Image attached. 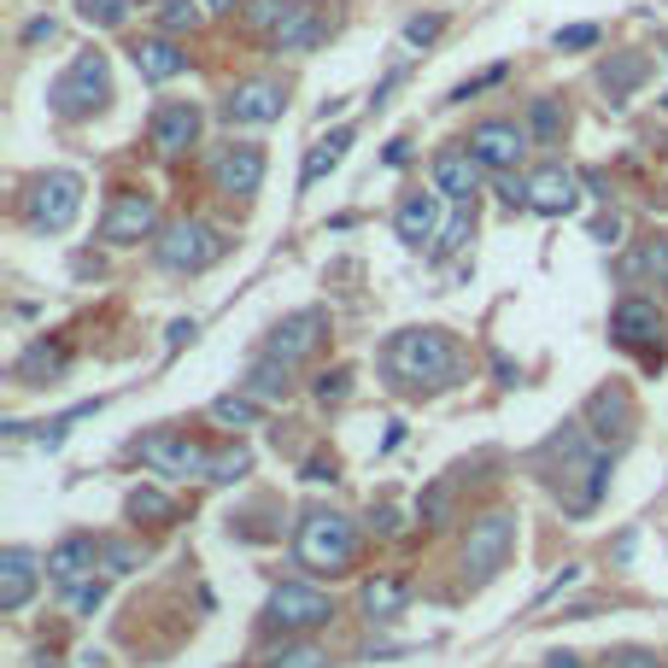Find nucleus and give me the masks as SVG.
<instances>
[{"mask_svg": "<svg viewBox=\"0 0 668 668\" xmlns=\"http://www.w3.org/2000/svg\"><path fill=\"white\" fill-rule=\"evenodd\" d=\"M287 7H294V0H252V7H247V24L259 30V36H270V30L287 19Z\"/></svg>", "mask_w": 668, "mask_h": 668, "instance_id": "43", "label": "nucleus"}, {"mask_svg": "<svg viewBox=\"0 0 668 668\" xmlns=\"http://www.w3.org/2000/svg\"><path fill=\"white\" fill-rule=\"evenodd\" d=\"M545 668H587V663H580L575 650H552V657H545Z\"/></svg>", "mask_w": 668, "mask_h": 668, "instance_id": "56", "label": "nucleus"}, {"mask_svg": "<svg viewBox=\"0 0 668 668\" xmlns=\"http://www.w3.org/2000/svg\"><path fill=\"white\" fill-rule=\"evenodd\" d=\"M445 510H452V482H434L417 499V517L428 522V528H445Z\"/></svg>", "mask_w": 668, "mask_h": 668, "instance_id": "41", "label": "nucleus"}, {"mask_svg": "<svg viewBox=\"0 0 668 668\" xmlns=\"http://www.w3.org/2000/svg\"><path fill=\"white\" fill-rule=\"evenodd\" d=\"M159 200L147 194V188H124V194H112L106 217H100V241L106 247H141V241H159Z\"/></svg>", "mask_w": 668, "mask_h": 668, "instance_id": "10", "label": "nucleus"}, {"mask_svg": "<svg viewBox=\"0 0 668 668\" xmlns=\"http://www.w3.org/2000/svg\"><path fill=\"white\" fill-rule=\"evenodd\" d=\"M510 77V65H487V71L482 77H469V82H457V89L452 94H445V100H452V106H464V100H475V94H482V89H499V82Z\"/></svg>", "mask_w": 668, "mask_h": 668, "instance_id": "42", "label": "nucleus"}, {"mask_svg": "<svg viewBox=\"0 0 668 668\" xmlns=\"http://www.w3.org/2000/svg\"><path fill=\"white\" fill-rule=\"evenodd\" d=\"M212 417H217L223 428H252V422L264 417V405L252 399V393H217V399H212Z\"/></svg>", "mask_w": 668, "mask_h": 668, "instance_id": "33", "label": "nucleus"}, {"mask_svg": "<svg viewBox=\"0 0 668 668\" xmlns=\"http://www.w3.org/2000/svg\"><path fill=\"white\" fill-rule=\"evenodd\" d=\"M223 124L229 129H264V124H276V117L287 112V89L276 77H241L229 94H223Z\"/></svg>", "mask_w": 668, "mask_h": 668, "instance_id": "11", "label": "nucleus"}, {"mask_svg": "<svg viewBox=\"0 0 668 668\" xmlns=\"http://www.w3.org/2000/svg\"><path fill=\"white\" fill-rule=\"evenodd\" d=\"M200 129H205V112L194 100H159L147 117V141L165 152V159H177V152L200 147Z\"/></svg>", "mask_w": 668, "mask_h": 668, "instance_id": "16", "label": "nucleus"}, {"mask_svg": "<svg viewBox=\"0 0 668 668\" xmlns=\"http://www.w3.org/2000/svg\"><path fill=\"white\" fill-rule=\"evenodd\" d=\"M510 557H517V510H482V517L469 522L464 545H457L464 580L469 587H487V580H499L510 569Z\"/></svg>", "mask_w": 668, "mask_h": 668, "instance_id": "4", "label": "nucleus"}, {"mask_svg": "<svg viewBox=\"0 0 668 668\" xmlns=\"http://www.w3.org/2000/svg\"><path fill=\"white\" fill-rule=\"evenodd\" d=\"M141 563H147L141 540H100V569H106V575H135Z\"/></svg>", "mask_w": 668, "mask_h": 668, "instance_id": "36", "label": "nucleus"}, {"mask_svg": "<svg viewBox=\"0 0 668 668\" xmlns=\"http://www.w3.org/2000/svg\"><path fill=\"white\" fill-rule=\"evenodd\" d=\"M241 393H252L259 405H282L287 393H294V364H282V358H252V370L241 375Z\"/></svg>", "mask_w": 668, "mask_h": 668, "instance_id": "27", "label": "nucleus"}, {"mask_svg": "<svg viewBox=\"0 0 668 668\" xmlns=\"http://www.w3.org/2000/svg\"><path fill=\"white\" fill-rule=\"evenodd\" d=\"M36 580H42L36 552H30V545H7V552H0V610L19 615L30 598H36Z\"/></svg>", "mask_w": 668, "mask_h": 668, "instance_id": "22", "label": "nucleus"}, {"mask_svg": "<svg viewBox=\"0 0 668 668\" xmlns=\"http://www.w3.org/2000/svg\"><path fill=\"white\" fill-rule=\"evenodd\" d=\"M469 235H475V200H469V205H457V212H452V223L440 229V241L428 247V252H434V259H452V252H464V241H469Z\"/></svg>", "mask_w": 668, "mask_h": 668, "instance_id": "37", "label": "nucleus"}, {"mask_svg": "<svg viewBox=\"0 0 668 668\" xmlns=\"http://www.w3.org/2000/svg\"><path fill=\"white\" fill-rule=\"evenodd\" d=\"M200 0H159V12H152V19H159V36H188V30H200Z\"/></svg>", "mask_w": 668, "mask_h": 668, "instance_id": "35", "label": "nucleus"}, {"mask_svg": "<svg viewBox=\"0 0 668 668\" xmlns=\"http://www.w3.org/2000/svg\"><path fill=\"white\" fill-rule=\"evenodd\" d=\"M347 387H352V370H329V375H317V399L322 405H335V399H347Z\"/></svg>", "mask_w": 668, "mask_h": 668, "instance_id": "45", "label": "nucleus"}, {"mask_svg": "<svg viewBox=\"0 0 668 668\" xmlns=\"http://www.w3.org/2000/svg\"><path fill=\"white\" fill-rule=\"evenodd\" d=\"M575 580H580V569H575V563H569V569H563V575L552 580V587H545V592H540V604H545V598H557L563 587H575Z\"/></svg>", "mask_w": 668, "mask_h": 668, "instance_id": "55", "label": "nucleus"}, {"mask_svg": "<svg viewBox=\"0 0 668 668\" xmlns=\"http://www.w3.org/2000/svg\"><path fill=\"white\" fill-rule=\"evenodd\" d=\"M428 177H434V194H445L452 205H469L475 194H482L487 165L469 152V141H452V147H440L434 159H428Z\"/></svg>", "mask_w": 668, "mask_h": 668, "instance_id": "15", "label": "nucleus"}, {"mask_svg": "<svg viewBox=\"0 0 668 668\" xmlns=\"http://www.w3.org/2000/svg\"><path fill=\"white\" fill-rule=\"evenodd\" d=\"M382 159H387L393 170H399V165H410V141H405V135H399V141H387V152H382Z\"/></svg>", "mask_w": 668, "mask_h": 668, "instance_id": "54", "label": "nucleus"}, {"mask_svg": "<svg viewBox=\"0 0 668 668\" xmlns=\"http://www.w3.org/2000/svg\"><path fill=\"white\" fill-rule=\"evenodd\" d=\"M645 77H650V59L645 54H610L604 65H598V89L610 94V106H622V100L639 89Z\"/></svg>", "mask_w": 668, "mask_h": 668, "instance_id": "28", "label": "nucleus"}, {"mask_svg": "<svg viewBox=\"0 0 668 668\" xmlns=\"http://www.w3.org/2000/svg\"><path fill=\"white\" fill-rule=\"evenodd\" d=\"M370 528H375V534H399V505H375Z\"/></svg>", "mask_w": 668, "mask_h": 668, "instance_id": "52", "label": "nucleus"}, {"mask_svg": "<svg viewBox=\"0 0 668 668\" xmlns=\"http://www.w3.org/2000/svg\"><path fill=\"white\" fill-rule=\"evenodd\" d=\"M592 241H622V212H604V217H592Z\"/></svg>", "mask_w": 668, "mask_h": 668, "instance_id": "49", "label": "nucleus"}, {"mask_svg": "<svg viewBox=\"0 0 668 668\" xmlns=\"http://www.w3.org/2000/svg\"><path fill=\"white\" fill-rule=\"evenodd\" d=\"M522 124H528V135H534V147H557L563 129H569V112H563L557 94H540V100H528Z\"/></svg>", "mask_w": 668, "mask_h": 668, "instance_id": "30", "label": "nucleus"}, {"mask_svg": "<svg viewBox=\"0 0 668 668\" xmlns=\"http://www.w3.org/2000/svg\"><path fill=\"white\" fill-rule=\"evenodd\" d=\"M580 428L598 440V445H622L633 434V393L622 382H610V387H598L587 410H580Z\"/></svg>", "mask_w": 668, "mask_h": 668, "instance_id": "17", "label": "nucleus"}, {"mask_svg": "<svg viewBox=\"0 0 668 668\" xmlns=\"http://www.w3.org/2000/svg\"><path fill=\"white\" fill-rule=\"evenodd\" d=\"M528 147H534V135H528V124H517V117H482V124L469 129V152L492 170V177L517 170Z\"/></svg>", "mask_w": 668, "mask_h": 668, "instance_id": "13", "label": "nucleus"}, {"mask_svg": "<svg viewBox=\"0 0 668 668\" xmlns=\"http://www.w3.org/2000/svg\"><path fill=\"white\" fill-rule=\"evenodd\" d=\"M557 47H563V54H580V47H598V24H569V30H557Z\"/></svg>", "mask_w": 668, "mask_h": 668, "instance_id": "46", "label": "nucleus"}, {"mask_svg": "<svg viewBox=\"0 0 668 668\" xmlns=\"http://www.w3.org/2000/svg\"><path fill=\"white\" fill-rule=\"evenodd\" d=\"M347 147H352V129H347V124L329 129L322 141H312V152H305V170H299V194H312V188H317L322 177H329V170H340Z\"/></svg>", "mask_w": 668, "mask_h": 668, "instance_id": "29", "label": "nucleus"}, {"mask_svg": "<svg viewBox=\"0 0 668 668\" xmlns=\"http://www.w3.org/2000/svg\"><path fill=\"white\" fill-rule=\"evenodd\" d=\"M335 622V598L312 587V580H282L276 592L264 598V627H276L282 639H305V633Z\"/></svg>", "mask_w": 668, "mask_h": 668, "instance_id": "8", "label": "nucleus"}, {"mask_svg": "<svg viewBox=\"0 0 668 668\" xmlns=\"http://www.w3.org/2000/svg\"><path fill=\"white\" fill-rule=\"evenodd\" d=\"M65 370V347H54L47 352V340H36L24 358H19V382H30V387H42V382H54V375Z\"/></svg>", "mask_w": 668, "mask_h": 668, "instance_id": "32", "label": "nucleus"}, {"mask_svg": "<svg viewBox=\"0 0 668 668\" xmlns=\"http://www.w3.org/2000/svg\"><path fill=\"white\" fill-rule=\"evenodd\" d=\"M252 469V452H247V445H217V452H212V475H205V482H217V487H229V482H241V475Z\"/></svg>", "mask_w": 668, "mask_h": 668, "instance_id": "38", "label": "nucleus"}, {"mask_svg": "<svg viewBox=\"0 0 668 668\" xmlns=\"http://www.w3.org/2000/svg\"><path fill=\"white\" fill-rule=\"evenodd\" d=\"M335 457H312V464H305V482H335Z\"/></svg>", "mask_w": 668, "mask_h": 668, "instance_id": "53", "label": "nucleus"}, {"mask_svg": "<svg viewBox=\"0 0 668 668\" xmlns=\"http://www.w3.org/2000/svg\"><path fill=\"white\" fill-rule=\"evenodd\" d=\"M82 212V177L77 170H47V177L30 182L24 194V223L42 235H65Z\"/></svg>", "mask_w": 668, "mask_h": 668, "instance_id": "9", "label": "nucleus"}, {"mask_svg": "<svg viewBox=\"0 0 668 668\" xmlns=\"http://www.w3.org/2000/svg\"><path fill=\"white\" fill-rule=\"evenodd\" d=\"M194 335H200V322H194V317H177V322H170V329H165V347L177 352V347H188V340H194Z\"/></svg>", "mask_w": 668, "mask_h": 668, "instance_id": "50", "label": "nucleus"}, {"mask_svg": "<svg viewBox=\"0 0 668 668\" xmlns=\"http://www.w3.org/2000/svg\"><path fill=\"white\" fill-rule=\"evenodd\" d=\"M47 106H54V117H65V124H89V117H100L112 106V65L106 54H77L71 65H65V77L47 89Z\"/></svg>", "mask_w": 668, "mask_h": 668, "instance_id": "5", "label": "nucleus"}, {"mask_svg": "<svg viewBox=\"0 0 668 668\" xmlns=\"http://www.w3.org/2000/svg\"><path fill=\"white\" fill-rule=\"evenodd\" d=\"M329 340V312L322 305H305V312H287L264 340V358H282V364H305V358L322 352Z\"/></svg>", "mask_w": 668, "mask_h": 668, "instance_id": "12", "label": "nucleus"}, {"mask_svg": "<svg viewBox=\"0 0 668 668\" xmlns=\"http://www.w3.org/2000/svg\"><path fill=\"white\" fill-rule=\"evenodd\" d=\"M294 557L305 575L317 580H335V575H352L358 563V522L347 510H329V505H312L294 528Z\"/></svg>", "mask_w": 668, "mask_h": 668, "instance_id": "3", "label": "nucleus"}, {"mask_svg": "<svg viewBox=\"0 0 668 668\" xmlns=\"http://www.w3.org/2000/svg\"><path fill=\"white\" fill-rule=\"evenodd\" d=\"M229 241H223V229H212L205 217H177L159 229V241H152V259L165 270H177V276H200V270H212Z\"/></svg>", "mask_w": 668, "mask_h": 668, "instance_id": "6", "label": "nucleus"}, {"mask_svg": "<svg viewBox=\"0 0 668 668\" xmlns=\"http://www.w3.org/2000/svg\"><path fill=\"white\" fill-rule=\"evenodd\" d=\"M129 59H135V71H141L147 82H177L188 71V47L177 36H141L129 47Z\"/></svg>", "mask_w": 668, "mask_h": 668, "instance_id": "24", "label": "nucleus"}, {"mask_svg": "<svg viewBox=\"0 0 668 668\" xmlns=\"http://www.w3.org/2000/svg\"><path fill=\"white\" fill-rule=\"evenodd\" d=\"M264 147L259 141H229V147H217V159H212V188L217 194H229V200H252L264 188Z\"/></svg>", "mask_w": 668, "mask_h": 668, "instance_id": "14", "label": "nucleus"}, {"mask_svg": "<svg viewBox=\"0 0 668 668\" xmlns=\"http://www.w3.org/2000/svg\"><path fill=\"white\" fill-rule=\"evenodd\" d=\"M610 335L622 340V347H650V340L663 335V305L650 294H622L610 312Z\"/></svg>", "mask_w": 668, "mask_h": 668, "instance_id": "21", "label": "nucleus"}, {"mask_svg": "<svg viewBox=\"0 0 668 668\" xmlns=\"http://www.w3.org/2000/svg\"><path fill=\"white\" fill-rule=\"evenodd\" d=\"M440 200L445 194H405L399 205H393V235L410 247V252H422L428 241H440Z\"/></svg>", "mask_w": 668, "mask_h": 668, "instance_id": "20", "label": "nucleus"}, {"mask_svg": "<svg viewBox=\"0 0 668 668\" xmlns=\"http://www.w3.org/2000/svg\"><path fill=\"white\" fill-rule=\"evenodd\" d=\"M405 604H410V580H399V575H370L358 587V610L370 622H393V615H405Z\"/></svg>", "mask_w": 668, "mask_h": 668, "instance_id": "26", "label": "nucleus"}, {"mask_svg": "<svg viewBox=\"0 0 668 668\" xmlns=\"http://www.w3.org/2000/svg\"><path fill=\"white\" fill-rule=\"evenodd\" d=\"M499 200H505V205H528V177L505 170V177H499Z\"/></svg>", "mask_w": 668, "mask_h": 668, "instance_id": "48", "label": "nucleus"}, {"mask_svg": "<svg viewBox=\"0 0 668 668\" xmlns=\"http://www.w3.org/2000/svg\"><path fill=\"white\" fill-rule=\"evenodd\" d=\"M440 30H445V19H440V12H428V19H410L405 24V42L410 47H428V42H440Z\"/></svg>", "mask_w": 668, "mask_h": 668, "instance_id": "44", "label": "nucleus"}, {"mask_svg": "<svg viewBox=\"0 0 668 668\" xmlns=\"http://www.w3.org/2000/svg\"><path fill=\"white\" fill-rule=\"evenodd\" d=\"M610 668H668L657 650H645V645H627V650H615L610 657Z\"/></svg>", "mask_w": 668, "mask_h": 668, "instance_id": "47", "label": "nucleus"}, {"mask_svg": "<svg viewBox=\"0 0 668 668\" xmlns=\"http://www.w3.org/2000/svg\"><path fill=\"white\" fill-rule=\"evenodd\" d=\"M663 59H668V54H663Z\"/></svg>", "mask_w": 668, "mask_h": 668, "instance_id": "58", "label": "nucleus"}, {"mask_svg": "<svg viewBox=\"0 0 668 668\" xmlns=\"http://www.w3.org/2000/svg\"><path fill=\"white\" fill-rule=\"evenodd\" d=\"M580 170H569V165H540L534 177H528V212H540V217H569L575 205H580Z\"/></svg>", "mask_w": 668, "mask_h": 668, "instance_id": "18", "label": "nucleus"}, {"mask_svg": "<svg viewBox=\"0 0 668 668\" xmlns=\"http://www.w3.org/2000/svg\"><path fill=\"white\" fill-rule=\"evenodd\" d=\"M382 370L399 387H457L464 382V340L440 322H410V329L387 335Z\"/></svg>", "mask_w": 668, "mask_h": 668, "instance_id": "2", "label": "nucleus"}, {"mask_svg": "<svg viewBox=\"0 0 668 668\" xmlns=\"http://www.w3.org/2000/svg\"><path fill=\"white\" fill-rule=\"evenodd\" d=\"M534 469L569 517H592L610 492V445H598L587 428L575 422V428H563V434H552L540 445Z\"/></svg>", "mask_w": 668, "mask_h": 668, "instance_id": "1", "label": "nucleus"}, {"mask_svg": "<svg viewBox=\"0 0 668 668\" xmlns=\"http://www.w3.org/2000/svg\"><path fill=\"white\" fill-rule=\"evenodd\" d=\"M135 457L152 475H170V482H205L212 475V445H200L188 428H147L135 440Z\"/></svg>", "mask_w": 668, "mask_h": 668, "instance_id": "7", "label": "nucleus"}, {"mask_svg": "<svg viewBox=\"0 0 668 668\" xmlns=\"http://www.w3.org/2000/svg\"><path fill=\"white\" fill-rule=\"evenodd\" d=\"M135 12V0H77V19L94 30H117Z\"/></svg>", "mask_w": 668, "mask_h": 668, "instance_id": "39", "label": "nucleus"}, {"mask_svg": "<svg viewBox=\"0 0 668 668\" xmlns=\"http://www.w3.org/2000/svg\"><path fill=\"white\" fill-rule=\"evenodd\" d=\"M124 510H129V522H152V528H170V522H177V499H170V492H159V487H129Z\"/></svg>", "mask_w": 668, "mask_h": 668, "instance_id": "31", "label": "nucleus"}, {"mask_svg": "<svg viewBox=\"0 0 668 668\" xmlns=\"http://www.w3.org/2000/svg\"><path fill=\"white\" fill-rule=\"evenodd\" d=\"M615 276L627 287H668V235H645L615 259Z\"/></svg>", "mask_w": 668, "mask_h": 668, "instance_id": "23", "label": "nucleus"}, {"mask_svg": "<svg viewBox=\"0 0 668 668\" xmlns=\"http://www.w3.org/2000/svg\"><path fill=\"white\" fill-rule=\"evenodd\" d=\"M264 668H329V650L312 645V639H282L264 657Z\"/></svg>", "mask_w": 668, "mask_h": 668, "instance_id": "34", "label": "nucleus"}, {"mask_svg": "<svg viewBox=\"0 0 668 668\" xmlns=\"http://www.w3.org/2000/svg\"><path fill=\"white\" fill-rule=\"evenodd\" d=\"M54 30H59V24H54V12H47V19H30V24H24V47H42V42H54Z\"/></svg>", "mask_w": 668, "mask_h": 668, "instance_id": "51", "label": "nucleus"}, {"mask_svg": "<svg viewBox=\"0 0 668 668\" xmlns=\"http://www.w3.org/2000/svg\"><path fill=\"white\" fill-rule=\"evenodd\" d=\"M65 592V610H77V615H94L100 604H106V587L89 575V580H71V587H59Z\"/></svg>", "mask_w": 668, "mask_h": 668, "instance_id": "40", "label": "nucleus"}, {"mask_svg": "<svg viewBox=\"0 0 668 668\" xmlns=\"http://www.w3.org/2000/svg\"><path fill=\"white\" fill-rule=\"evenodd\" d=\"M241 0H205V12H235Z\"/></svg>", "mask_w": 668, "mask_h": 668, "instance_id": "57", "label": "nucleus"}, {"mask_svg": "<svg viewBox=\"0 0 668 668\" xmlns=\"http://www.w3.org/2000/svg\"><path fill=\"white\" fill-rule=\"evenodd\" d=\"M329 36V12L317 7V0H294V7H287V19L270 30V54H312V47Z\"/></svg>", "mask_w": 668, "mask_h": 668, "instance_id": "19", "label": "nucleus"}, {"mask_svg": "<svg viewBox=\"0 0 668 668\" xmlns=\"http://www.w3.org/2000/svg\"><path fill=\"white\" fill-rule=\"evenodd\" d=\"M100 563V540L94 534H65L54 552H47V580H59V587H71V580H89Z\"/></svg>", "mask_w": 668, "mask_h": 668, "instance_id": "25", "label": "nucleus"}]
</instances>
